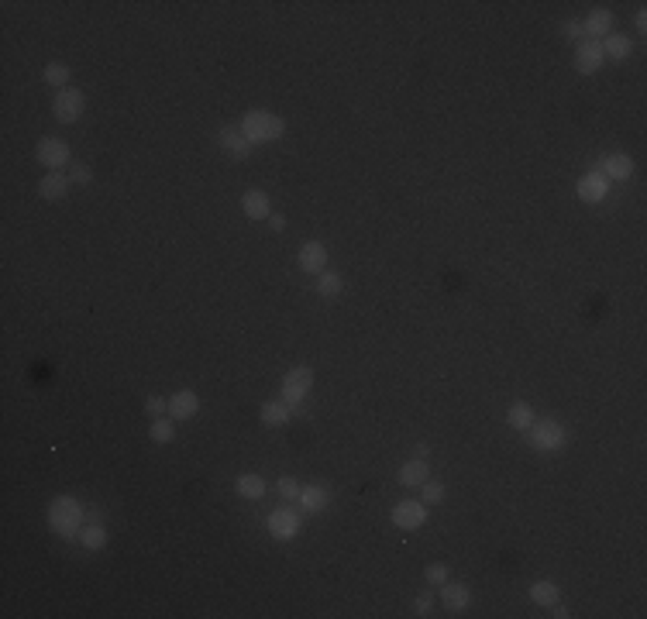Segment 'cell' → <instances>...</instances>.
Returning <instances> with one entry per match:
<instances>
[{"mask_svg":"<svg viewBox=\"0 0 647 619\" xmlns=\"http://www.w3.org/2000/svg\"><path fill=\"white\" fill-rule=\"evenodd\" d=\"M392 523H396L399 530H417V526L427 523V509H424V503L403 499V503L392 506Z\"/></svg>","mask_w":647,"mask_h":619,"instance_id":"52a82bcc","label":"cell"},{"mask_svg":"<svg viewBox=\"0 0 647 619\" xmlns=\"http://www.w3.org/2000/svg\"><path fill=\"white\" fill-rule=\"evenodd\" d=\"M317 292H320V296H337V292H341V275H334V272H320Z\"/></svg>","mask_w":647,"mask_h":619,"instance_id":"f1b7e54d","label":"cell"},{"mask_svg":"<svg viewBox=\"0 0 647 619\" xmlns=\"http://www.w3.org/2000/svg\"><path fill=\"white\" fill-rule=\"evenodd\" d=\"M196 409H200V399H196L193 389H183V392H176V396L169 399V416H173V420H190Z\"/></svg>","mask_w":647,"mask_h":619,"instance_id":"5bb4252c","label":"cell"},{"mask_svg":"<svg viewBox=\"0 0 647 619\" xmlns=\"http://www.w3.org/2000/svg\"><path fill=\"white\" fill-rule=\"evenodd\" d=\"M424 575H427L431 585H444V581H448V568H444V564H427V571H424Z\"/></svg>","mask_w":647,"mask_h":619,"instance_id":"1f68e13d","label":"cell"},{"mask_svg":"<svg viewBox=\"0 0 647 619\" xmlns=\"http://www.w3.org/2000/svg\"><path fill=\"white\" fill-rule=\"evenodd\" d=\"M241 210H245V217H252V220H265V217H272V200H269V193H262V190H248V193L241 196Z\"/></svg>","mask_w":647,"mask_h":619,"instance_id":"4fadbf2b","label":"cell"},{"mask_svg":"<svg viewBox=\"0 0 647 619\" xmlns=\"http://www.w3.org/2000/svg\"><path fill=\"white\" fill-rule=\"evenodd\" d=\"M275 488H279V496H282V499H296V496H300V485H296L293 479H279Z\"/></svg>","mask_w":647,"mask_h":619,"instance_id":"d6a6232c","label":"cell"},{"mask_svg":"<svg viewBox=\"0 0 647 619\" xmlns=\"http://www.w3.org/2000/svg\"><path fill=\"white\" fill-rule=\"evenodd\" d=\"M241 131H245L248 141H275V138H282L286 124L272 111H248L241 117Z\"/></svg>","mask_w":647,"mask_h":619,"instance_id":"7a4b0ae2","label":"cell"},{"mask_svg":"<svg viewBox=\"0 0 647 619\" xmlns=\"http://www.w3.org/2000/svg\"><path fill=\"white\" fill-rule=\"evenodd\" d=\"M296 262H300V269H303V272L320 275L324 265H327V248H324L320 241H307V245L300 248V255H296Z\"/></svg>","mask_w":647,"mask_h":619,"instance_id":"30bf717a","label":"cell"},{"mask_svg":"<svg viewBox=\"0 0 647 619\" xmlns=\"http://www.w3.org/2000/svg\"><path fill=\"white\" fill-rule=\"evenodd\" d=\"M69 183H73V179H66V175H59V173H49L39 183V193L45 196V200H62V196L69 193Z\"/></svg>","mask_w":647,"mask_h":619,"instance_id":"ac0fdd59","label":"cell"},{"mask_svg":"<svg viewBox=\"0 0 647 619\" xmlns=\"http://www.w3.org/2000/svg\"><path fill=\"white\" fill-rule=\"evenodd\" d=\"M83 111H86V97H83L79 90H59V97L52 100V114H56V121H62V124L79 121Z\"/></svg>","mask_w":647,"mask_h":619,"instance_id":"5b68a950","label":"cell"},{"mask_svg":"<svg viewBox=\"0 0 647 619\" xmlns=\"http://www.w3.org/2000/svg\"><path fill=\"white\" fill-rule=\"evenodd\" d=\"M49 526L66 541H76L79 530H83V506L73 496H59L49 506Z\"/></svg>","mask_w":647,"mask_h":619,"instance_id":"6da1fadb","label":"cell"},{"mask_svg":"<svg viewBox=\"0 0 647 619\" xmlns=\"http://www.w3.org/2000/svg\"><path fill=\"white\" fill-rule=\"evenodd\" d=\"M565 426L558 424V420H541V424H530V444L537 447V451H558V447L565 444Z\"/></svg>","mask_w":647,"mask_h":619,"instance_id":"277c9868","label":"cell"},{"mask_svg":"<svg viewBox=\"0 0 647 619\" xmlns=\"http://www.w3.org/2000/svg\"><path fill=\"white\" fill-rule=\"evenodd\" d=\"M603 48H599V41L596 39H589V41H582L579 45V52H575V69L579 73H599V66H603Z\"/></svg>","mask_w":647,"mask_h":619,"instance_id":"9c48e42d","label":"cell"},{"mask_svg":"<svg viewBox=\"0 0 647 619\" xmlns=\"http://www.w3.org/2000/svg\"><path fill=\"white\" fill-rule=\"evenodd\" d=\"M148 437L156 441V444H173V437H176V426H173V420H152V426H148Z\"/></svg>","mask_w":647,"mask_h":619,"instance_id":"484cf974","label":"cell"},{"mask_svg":"<svg viewBox=\"0 0 647 619\" xmlns=\"http://www.w3.org/2000/svg\"><path fill=\"white\" fill-rule=\"evenodd\" d=\"M431 595H420V599H417V605H413V613H417V616H427V613H431Z\"/></svg>","mask_w":647,"mask_h":619,"instance_id":"e575fe53","label":"cell"},{"mask_svg":"<svg viewBox=\"0 0 647 619\" xmlns=\"http://www.w3.org/2000/svg\"><path fill=\"white\" fill-rule=\"evenodd\" d=\"M69 76H73V73H69V66H62V62H49V66H45V83H49V86H62V90H66V86H69Z\"/></svg>","mask_w":647,"mask_h":619,"instance_id":"83f0119b","label":"cell"},{"mask_svg":"<svg viewBox=\"0 0 647 619\" xmlns=\"http://www.w3.org/2000/svg\"><path fill=\"white\" fill-rule=\"evenodd\" d=\"M565 35H569V39H582L586 31H582V24H579V21H569V24H565Z\"/></svg>","mask_w":647,"mask_h":619,"instance_id":"d590c367","label":"cell"},{"mask_svg":"<svg viewBox=\"0 0 647 619\" xmlns=\"http://www.w3.org/2000/svg\"><path fill=\"white\" fill-rule=\"evenodd\" d=\"M606 175H599V169H592L589 175L579 179V200H586V203H599V200H606Z\"/></svg>","mask_w":647,"mask_h":619,"instance_id":"8fae6325","label":"cell"},{"mask_svg":"<svg viewBox=\"0 0 647 619\" xmlns=\"http://www.w3.org/2000/svg\"><path fill=\"white\" fill-rule=\"evenodd\" d=\"M314 386V372L307 365H296L286 372V379H282V403L286 406H300L303 403V396L310 392Z\"/></svg>","mask_w":647,"mask_h":619,"instance_id":"3957f363","label":"cell"},{"mask_svg":"<svg viewBox=\"0 0 647 619\" xmlns=\"http://www.w3.org/2000/svg\"><path fill=\"white\" fill-rule=\"evenodd\" d=\"M603 173L609 175V179H630V173H633V162H630V155H609L606 162H603Z\"/></svg>","mask_w":647,"mask_h":619,"instance_id":"ffe728a7","label":"cell"},{"mask_svg":"<svg viewBox=\"0 0 647 619\" xmlns=\"http://www.w3.org/2000/svg\"><path fill=\"white\" fill-rule=\"evenodd\" d=\"M69 179H73V183H79V186H86V183L93 179V173H90V165L76 162V165H73V175H69Z\"/></svg>","mask_w":647,"mask_h":619,"instance_id":"836d02e7","label":"cell"},{"mask_svg":"<svg viewBox=\"0 0 647 619\" xmlns=\"http://www.w3.org/2000/svg\"><path fill=\"white\" fill-rule=\"evenodd\" d=\"M420 488H424V503H444V485L441 482H424L420 485Z\"/></svg>","mask_w":647,"mask_h":619,"instance_id":"f546056e","label":"cell"},{"mask_svg":"<svg viewBox=\"0 0 647 619\" xmlns=\"http://www.w3.org/2000/svg\"><path fill=\"white\" fill-rule=\"evenodd\" d=\"M39 162L45 169H62L69 162V145L62 138H41L39 141Z\"/></svg>","mask_w":647,"mask_h":619,"instance_id":"ba28073f","label":"cell"},{"mask_svg":"<svg viewBox=\"0 0 647 619\" xmlns=\"http://www.w3.org/2000/svg\"><path fill=\"white\" fill-rule=\"evenodd\" d=\"M633 24H637V31H644V28H647V14H644V11H637V18H633Z\"/></svg>","mask_w":647,"mask_h":619,"instance_id":"74e56055","label":"cell"},{"mask_svg":"<svg viewBox=\"0 0 647 619\" xmlns=\"http://www.w3.org/2000/svg\"><path fill=\"white\" fill-rule=\"evenodd\" d=\"M441 602H444V609L462 613V609H465V605L472 602L469 585H452V581H444V585H441Z\"/></svg>","mask_w":647,"mask_h":619,"instance_id":"9a60e30c","label":"cell"},{"mask_svg":"<svg viewBox=\"0 0 647 619\" xmlns=\"http://www.w3.org/2000/svg\"><path fill=\"white\" fill-rule=\"evenodd\" d=\"M290 409H293V406H286V403H265V406H262V424H265V426H282L286 420H290Z\"/></svg>","mask_w":647,"mask_h":619,"instance_id":"d4e9b609","label":"cell"},{"mask_svg":"<svg viewBox=\"0 0 647 619\" xmlns=\"http://www.w3.org/2000/svg\"><path fill=\"white\" fill-rule=\"evenodd\" d=\"M300 509L303 513H320L324 506H327V488H320V485H307V488H300Z\"/></svg>","mask_w":647,"mask_h":619,"instance_id":"e0dca14e","label":"cell"},{"mask_svg":"<svg viewBox=\"0 0 647 619\" xmlns=\"http://www.w3.org/2000/svg\"><path fill=\"white\" fill-rule=\"evenodd\" d=\"M599 48H603V56H609V58H627L630 56V39H623V35H606V39L599 41Z\"/></svg>","mask_w":647,"mask_h":619,"instance_id":"603a6c76","label":"cell"},{"mask_svg":"<svg viewBox=\"0 0 647 619\" xmlns=\"http://www.w3.org/2000/svg\"><path fill=\"white\" fill-rule=\"evenodd\" d=\"M530 599L537 602V605H554V602H558V585H554V581H534V585H530Z\"/></svg>","mask_w":647,"mask_h":619,"instance_id":"7402d4cb","label":"cell"},{"mask_svg":"<svg viewBox=\"0 0 647 619\" xmlns=\"http://www.w3.org/2000/svg\"><path fill=\"white\" fill-rule=\"evenodd\" d=\"M165 409H169V403H165V399H158V396H148V399H145V413H148L152 420H158Z\"/></svg>","mask_w":647,"mask_h":619,"instance_id":"4dcf8cb0","label":"cell"},{"mask_svg":"<svg viewBox=\"0 0 647 619\" xmlns=\"http://www.w3.org/2000/svg\"><path fill=\"white\" fill-rule=\"evenodd\" d=\"M79 543H83L86 551H100V547L107 543V530L97 526V523H90V526H83V530H79Z\"/></svg>","mask_w":647,"mask_h":619,"instance_id":"cb8c5ba5","label":"cell"},{"mask_svg":"<svg viewBox=\"0 0 647 619\" xmlns=\"http://www.w3.org/2000/svg\"><path fill=\"white\" fill-rule=\"evenodd\" d=\"M217 141H220V148L231 155V158H248V155H252V141L245 138L241 128H224Z\"/></svg>","mask_w":647,"mask_h":619,"instance_id":"7c38bea8","label":"cell"},{"mask_svg":"<svg viewBox=\"0 0 647 619\" xmlns=\"http://www.w3.org/2000/svg\"><path fill=\"white\" fill-rule=\"evenodd\" d=\"M427 475H431V468H427V461H420V458H413V461H407L403 468H399V485H407V488H420V485L427 482Z\"/></svg>","mask_w":647,"mask_h":619,"instance_id":"2e32d148","label":"cell"},{"mask_svg":"<svg viewBox=\"0 0 647 619\" xmlns=\"http://www.w3.org/2000/svg\"><path fill=\"white\" fill-rule=\"evenodd\" d=\"M609 28H613V14H609V11H592V14L586 18V24H582V31H586V35H596V41L606 39Z\"/></svg>","mask_w":647,"mask_h":619,"instance_id":"d6986e66","label":"cell"},{"mask_svg":"<svg viewBox=\"0 0 647 619\" xmlns=\"http://www.w3.org/2000/svg\"><path fill=\"white\" fill-rule=\"evenodd\" d=\"M269 224H272V231H286V217H279V213L269 217Z\"/></svg>","mask_w":647,"mask_h":619,"instance_id":"8d00e7d4","label":"cell"},{"mask_svg":"<svg viewBox=\"0 0 647 619\" xmlns=\"http://www.w3.org/2000/svg\"><path fill=\"white\" fill-rule=\"evenodd\" d=\"M506 420H510V426H516V430H530V424H534V409H530L527 403H513L510 413H506Z\"/></svg>","mask_w":647,"mask_h":619,"instance_id":"4316f807","label":"cell"},{"mask_svg":"<svg viewBox=\"0 0 647 619\" xmlns=\"http://www.w3.org/2000/svg\"><path fill=\"white\" fill-rule=\"evenodd\" d=\"M413 458H420V461H427V444H417V447H413Z\"/></svg>","mask_w":647,"mask_h":619,"instance_id":"f35d334b","label":"cell"},{"mask_svg":"<svg viewBox=\"0 0 647 619\" xmlns=\"http://www.w3.org/2000/svg\"><path fill=\"white\" fill-rule=\"evenodd\" d=\"M238 496H245V499H262L265 496V479L262 475H241L235 482Z\"/></svg>","mask_w":647,"mask_h":619,"instance_id":"44dd1931","label":"cell"},{"mask_svg":"<svg viewBox=\"0 0 647 619\" xmlns=\"http://www.w3.org/2000/svg\"><path fill=\"white\" fill-rule=\"evenodd\" d=\"M300 530H303V520H300L296 509H275L272 516H269V533H272L275 541H293Z\"/></svg>","mask_w":647,"mask_h":619,"instance_id":"8992f818","label":"cell"}]
</instances>
